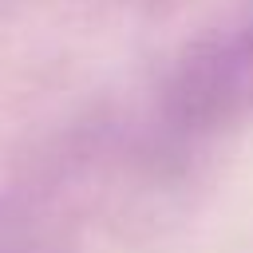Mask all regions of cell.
Instances as JSON below:
<instances>
[{
    "instance_id": "cell-1",
    "label": "cell",
    "mask_w": 253,
    "mask_h": 253,
    "mask_svg": "<svg viewBox=\"0 0 253 253\" xmlns=\"http://www.w3.org/2000/svg\"><path fill=\"white\" fill-rule=\"evenodd\" d=\"M170 111L190 130H210L253 111V28L194 55L170 91Z\"/></svg>"
},
{
    "instance_id": "cell-2",
    "label": "cell",
    "mask_w": 253,
    "mask_h": 253,
    "mask_svg": "<svg viewBox=\"0 0 253 253\" xmlns=\"http://www.w3.org/2000/svg\"><path fill=\"white\" fill-rule=\"evenodd\" d=\"M0 253H8V249H0Z\"/></svg>"
}]
</instances>
